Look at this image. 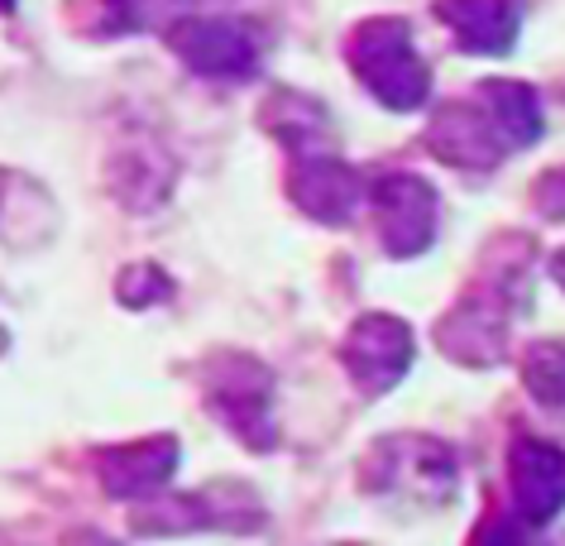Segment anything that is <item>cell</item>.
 <instances>
[{
    "label": "cell",
    "instance_id": "cell-1",
    "mask_svg": "<svg viewBox=\"0 0 565 546\" xmlns=\"http://www.w3.org/2000/svg\"><path fill=\"white\" fill-rule=\"evenodd\" d=\"M522 307H527V283H518V278H503V274L489 269L441 317V326H436V345H441L450 360L475 364V370L499 364L508 355V321H513V312H522Z\"/></svg>",
    "mask_w": 565,
    "mask_h": 546
},
{
    "label": "cell",
    "instance_id": "cell-2",
    "mask_svg": "<svg viewBox=\"0 0 565 546\" xmlns=\"http://www.w3.org/2000/svg\"><path fill=\"white\" fill-rule=\"evenodd\" d=\"M355 77L388 110H417L431 96V73L413 49V30L403 20H364L345 44Z\"/></svg>",
    "mask_w": 565,
    "mask_h": 546
},
{
    "label": "cell",
    "instance_id": "cell-3",
    "mask_svg": "<svg viewBox=\"0 0 565 546\" xmlns=\"http://www.w3.org/2000/svg\"><path fill=\"white\" fill-rule=\"evenodd\" d=\"M370 484L384 494H417L431 503H446L456 489V456L431 437H388L370 456Z\"/></svg>",
    "mask_w": 565,
    "mask_h": 546
},
{
    "label": "cell",
    "instance_id": "cell-4",
    "mask_svg": "<svg viewBox=\"0 0 565 546\" xmlns=\"http://www.w3.org/2000/svg\"><path fill=\"white\" fill-rule=\"evenodd\" d=\"M379 240L393 259H413L436 240V192L413 173H388L370 188Z\"/></svg>",
    "mask_w": 565,
    "mask_h": 546
},
{
    "label": "cell",
    "instance_id": "cell-5",
    "mask_svg": "<svg viewBox=\"0 0 565 546\" xmlns=\"http://www.w3.org/2000/svg\"><path fill=\"white\" fill-rule=\"evenodd\" d=\"M341 360L364 394H388L407 374V364H413V331H407L398 317L370 312L350 326Z\"/></svg>",
    "mask_w": 565,
    "mask_h": 546
},
{
    "label": "cell",
    "instance_id": "cell-6",
    "mask_svg": "<svg viewBox=\"0 0 565 546\" xmlns=\"http://www.w3.org/2000/svg\"><path fill=\"white\" fill-rule=\"evenodd\" d=\"M427 149L450 168H499L508 153V139L493 120V110L479 101H450L436 110L431 130H427Z\"/></svg>",
    "mask_w": 565,
    "mask_h": 546
},
{
    "label": "cell",
    "instance_id": "cell-7",
    "mask_svg": "<svg viewBox=\"0 0 565 546\" xmlns=\"http://www.w3.org/2000/svg\"><path fill=\"white\" fill-rule=\"evenodd\" d=\"M211 398L235 422L239 437L268 446V437H274V417H268V408H274V374L259 360L216 355L211 360Z\"/></svg>",
    "mask_w": 565,
    "mask_h": 546
},
{
    "label": "cell",
    "instance_id": "cell-8",
    "mask_svg": "<svg viewBox=\"0 0 565 546\" xmlns=\"http://www.w3.org/2000/svg\"><path fill=\"white\" fill-rule=\"evenodd\" d=\"M168 49H173L192 73H206V77H249L254 63H259V39H254L249 24H235V20L173 24Z\"/></svg>",
    "mask_w": 565,
    "mask_h": 546
},
{
    "label": "cell",
    "instance_id": "cell-9",
    "mask_svg": "<svg viewBox=\"0 0 565 546\" xmlns=\"http://www.w3.org/2000/svg\"><path fill=\"white\" fill-rule=\"evenodd\" d=\"M508 484L522 523H551L565 508V451L536 437H518L508 451Z\"/></svg>",
    "mask_w": 565,
    "mask_h": 546
},
{
    "label": "cell",
    "instance_id": "cell-10",
    "mask_svg": "<svg viewBox=\"0 0 565 546\" xmlns=\"http://www.w3.org/2000/svg\"><path fill=\"white\" fill-rule=\"evenodd\" d=\"M288 182H292L288 188L292 202H298L312 221H321V226H345L364 197L360 173L335 159V153H307V159H298Z\"/></svg>",
    "mask_w": 565,
    "mask_h": 546
},
{
    "label": "cell",
    "instance_id": "cell-11",
    "mask_svg": "<svg viewBox=\"0 0 565 546\" xmlns=\"http://www.w3.org/2000/svg\"><path fill=\"white\" fill-rule=\"evenodd\" d=\"M436 20L465 53H508L518 44L522 0H436Z\"/></svg>",
    "mask_w": 565,
    "mask_h": 546
},
{
    "label": "cell",
    "instance_id": "cell-12",
    "mask_svg": "<svg viewBox=\"0 0 565 546\" xmlns=\"http://www.w3.org/2000/svg\"><path fill=\"white\" fill-rule=\"evenodd\" d=\"M475 96L493 110V120H499L508 149H527V144L542 139V101H536V92L527 87V82L489 77V82H479Z\"/></svg>",
    "mask_w": 565,
    "mask_h": 546
},
{
    "label": "cell",
    "instance_id": "cell-13",
    "mask_svg": "<svg viewBox=\"0 0 565 546\" xmlns=\"http://www.w3.org/2000/svg\"><path fill=\"white\" fill-rule=\"evenodd\" d=\"M264 125L288 149H302V159H307V153H321L317 144H321V135H327V110H321L317 101H307V96H298V92H278L264 110Z\"/></svg>",
    "mask_w": 565,
    "mask_h": 546
},
{
    "label": "cell",
    "instance_id": "cell-14",
    "mask_svg": "<svg viewBox=\"0 0 565 546\" xmlns=\"http://www.w3.org/2000/svg\"><path fill=\"white\" fill-rule=\"evenodd\" d=\"M522 384L546 413L565 417V341H536L522 355Z\"/></svg>",
    "mask_w": 565,
    "mask_h": 546
},
{
    "label": "cell",
    "instance_id": "cell-15",
    "mask_svg": "<svg viewBox=\"0 0 565 546\" xmlns=\"http://www.w3.org/2000/svg\"><path fill=\"white\" fill-rule=\"evenodd\" d=\"M470 546H536V542H532V527L522 523V517L493 513V517H484V527L475 532Z\"/></svg>",
    "mask_w": 565,
    "mask_h": 546
},
{
    "label": "cell",
    "instance_id": "cell-16",
    "mask_svg": "<svg viewBox=\"0 0 565 546\" xmlns=\"http://www.w3.org/2000/svg\"><path fill=\"white\" fill-rule=\"evenodd\" d=\"M120 292H125V302H135V307H145V302H153V298H168L173 292V283L153 269V264H139V269H130L120 278Z\"/></svg>",
    "mask_w": 565,
    "mask_h": 546
},
{
    "label": "cell",
    "instance_id": "cell-17",
    "mask_svg": "<svg viewBox=\"0 0 565 546\" xmlns=\"http://www.w3.org/2000/svg\"><path fill=\"white\" fill-rule=\"evenodd\" d=\"M532 202H536V212H542L546 221H565V168H551V173H542Z\"/></svg>",
    "mask_w": 565,
    "mask_h": 546
},
{
    "label": "cell",
    "instance_id": "cell-18",
    "mask_svg": "<svg viewBox=\"0 0 565 546\" xmlns=\"http://www.w3.org/2000/svg\"><path fill=\"white\" fill-rule=\"evenodd\" d=\"M551 278L565 288V249H556V259H551Z\"/></svg>",
    "mask_w": 565,
    "mask_h": 546
},
{
    "label": "cell",
    "instance_id": "cell-19",
    "mask_svg": "<svg viewBox=\"0 0 565 546\" xmlns=\"http://www.w3.org/2000/svg\"><path fill=\"white\" fill-rule=\"evenodd\" d=\"M10 6H15V0H0V10H10Z\"/></svg>",
    "mask_w": 565,
    "mask_h": 546
}]
</instances>
